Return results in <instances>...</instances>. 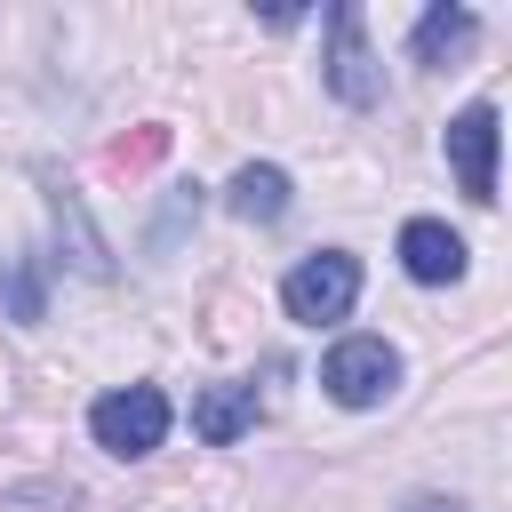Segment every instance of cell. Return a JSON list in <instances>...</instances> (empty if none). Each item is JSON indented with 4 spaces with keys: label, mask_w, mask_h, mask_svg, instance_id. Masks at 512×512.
I'll list each match as a JSON object with an SVG mask.
<instances>
[{
    "label": "cell",
    "mask_w": 512,
    "mask_h": 512,
    "mask_svg": "<svg viewBox=\"0 0 512 512\" xmlns=\"http://www.w3.org/2000/svg\"><path fill=\"white\" fill-rule=\"evenodd\" d=\"M256 408H264L256 384H208V392L192 400V432H200L208 448H232V440L256 424Z\"/></svg>",
    "instance_id": "7"
},
{
    "label": "cell",
    "mask_w": 512,
    "mask_h": 512,
    "mask_svg": "<svg viewBox=\"0 0 512 512\" xmlns=\"http://www.w3.org/2000/svg\"><path fill=\"white\" fill-rule=\"evenodd\" d=\"M320 384L336 408H376L392 384H400V352L384 336H336L328 360H320Z\"/></svg>",
    "instance_id": "3"
},
{
    "label": "cell",
    "mask_w": 512,
    "mask_h": 512,
    "mask_svg": "<svg viewBox=\"0 0 512 512\" xmlns=\"http://www.w3.org/2000/svg\"><path fill=\"white\" fill-rule=\"evenodd\" d=\"M280 304H288V320H304V328L344 320V312L360 304V256H352V248H320V256H304V264L280 280Z\"/></svg>",
    "instance_id": "2"
},
{
    "label": "cell",
    "mask_w": 512,
    "mask_h": 512,
    "mask_svg": "<svg viewBox=\"0 0 512 512\" xmlns=\"http://www.w3.org/2000/svg\"><path fill=\"white\" fill-rule=\"evenodd\" d=\"M496 144H504V120H496V104H464L456 120H448V168H456V184H464V200H496Z\"/></svg>",
    "instance_id": "5"
},
{
    "label": "cell",
    "mask_w": 512,
    "mask_h": 512,
    "mask_svg": "<svg viewBox=\"0 0 512 512\" xmlns=\"http://www.w3.org/2000/svg\"><path fill=\"white\" fill-rule=\"evenodd\" d=\"M48 208H56V240H64V256H72L80 272H96V280H104V272H112V248H104V232L88 224L80 192H72V184H56V192H48Z\"/></svg>",
    "instance_id": "9"
},
{
    "label": "cell",
    "mask_w": 512,
    "mask_h": 512,
    "mask_svg": "<svg viewBox=\"0 0 512 512\" xmlns=\"http://www.w3.org/2000/svg\"><path fill=\"white\" fill-rule=\"evenodd\" d=\"M224 200H232V216H248V224H280V216H288V168L248 160V168L224 184Z\"/></svg>",
    "instance_id": "8"
},
{
    "label": "cell",
    "mask_w": 512,
    "mask_h": 512,
    "mask_svg": "<svg viewBox=\"0 0 512 512\" xmlns=\"http://www.w3.org/2000/svg\"><path fill=\"white\" fill-rule=\"evenodd\" d=\"M0 296H8V312H16V320H40V264H16Z\"/></svg>",
    "instance_id": "12"
},
{
    "label": "cell",
    "mask_w": 512,
    "mask_h": 512,
    "mask_svg": "<svg viewBox=\"0 0 512 512\" xmlns=\"http://www.w3.org/2000/svg\"><path fill=\"white\" fill-rule=\"evenodd\" d=\"M400 264H408V280H424V288L464 280V240H456L440 216H408V224H400Z\"/></svg>",
    "instance_id": "6"
},
{
    "label": "cell",
    "mask_w": 512,
    "mask_h": 512,
    "mask_svg": "<svg viewBox=\"0 0 512 512\" xmlns=\"http://www.w3.org/2000/svg\"><path fill=\"white\" fill-rule=\"evenodd\" d=\"M168 392L160 384H120V392H104L96 408H88V432H96V448L104 456H152L160 440H168Z\"/></svg>",
    "instance_id": "1"
},
{
    "label": "cell",
    "mask_w": 512,
    "mask_h": 512,
    "mask_svg": "<svg viewBox=\"0 0 512 512\" xmlns=\"http://www.w3.org/2000/svg\"><path fill=\"white\" fill-rule=\"evenodd\" d=\"M400 512H472V504H456V496H408Z\"/></svg>",
    "instance_id": "13"
},
{
    "label": "cell",
    "mask_w": 512,
    "mask_h": 512,
    "mask_svg": "<svg viewBox=\"0 0 512 512\" xmlns=\"http://www.w3.org/2000/svg\"><path fill=\"white\" fill-rule=\"evenodd\" d=\"M472 32H480V16L440 0V8H424V16H416V32H408V56H416V64H448L456 48H472Z\"/></svg>",
    "instance_id": "10"
},
{
    "label": "cell",
    "mask_w": 512,
    "mask_h": 512,
    "mask_svg": "<svg viewBox=\"0 0 512 512\" xmlns=\"http://www.w3.org/2000/svg\"><path fill=\"white\" fill-rule=\"evenodd\" d=\"M160 152H168V128L152 120V128H136V136H120V144H104V168H120V176H144Z\"/></svg>",
    "instance_id": "11"
},
{
    "label": "cell",
    "mask_w": 512,
    "mask_h": 512,
    "mask_svg": "<svg viewBox=\"0 0 512 512\" xmlns=\"http://www.w3.org/2000/svg\"><path fill=\"white\" fill-rule=\"evenodd\" d=\"M328 88H336V104H352V112H368L376 96H384V64H376V48H368V24H360V8L352 0H336L328 8Z\"/></svg>",
    "instance_id": "4"
}]
</instances>
